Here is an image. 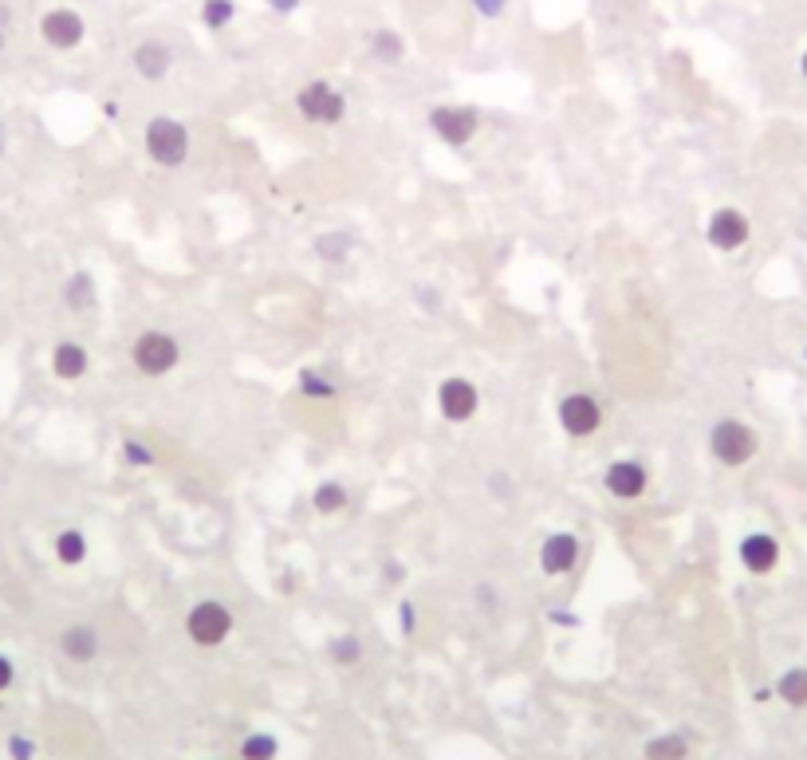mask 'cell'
Instances as JSON below:
<instances>
[{
	"label": "cell",
	"instance_id": "6da1fadb",
	"mask_svg": "<svg viewBox=\"0 0 807 760\" xmlns=\"http://www.w3.org/2000/svg\"><path fill=\"white\" fill-rule=\"evenodd\" d=\"M756 449H760V438H756V430L741 422V418H721V422H713V430H709V453L721 461V465H729V469H741L748 465L752 457H756Z\"/></svg>",
	"mask_w": 807,
	"mask_h": 760
},
{
	"label": "cell",
	"instance_id": "7a4b0ae2",
	"mask_svg": "<svg viewBox=\"0 0 807 760\" xmlns=\"http://www.w3.org/2000/svg\"><path fill=\"white\" fill-rule=\"evenodd\" d=\"M186 634L193 646L213 650V646H221V642L233 634V611H229L225 603H217V599H201V603L189 607Z\"/></svg>",
	"mask_w": 807,
	"mask_h": 760
},
{
	"label": "cell",
	"instance_id": "3957f363",
	"mask_svg": "<svg viewBox=\"0 0 807 760\" xmlns=\"http://www.w3.org/2000/svg\"><path fill=\"white\" fill-rule=\"evenodd\" d=\"M130 359H134V367H138L142 375L162 379V375H170V371L178 367L182 347H178V339L166 335V331H142V335L134 339V347H130Z\"/></svg>",
	"mask_w": 807,
	"mask_h": 760
},
{
	"label": "cell",
	"instance_id": "277c9868",
	"mask_svg": "<svg viewBox=\"0 0 807 760\" xmlns=\"http://www.w3.org/2000/svg\"><path fill=\"white\" fill-rule=\"evenodd\" d=\"M142 138H146V154L166 170H178L189 158V130L178 119H150Z\"/></svg>",
	"mask_w": 807,
	"mask_h": 760
},
{
	"label": "cell",
	"instance_id": "5b68a950",
	"mask_svg": "<svg viewBox=\"0 0 807 760\" xmlns=\"http://www.w3.org/2000/svg\"><path fill=\"white\" fill-rule=\"evenodd\" d=\"M296 107L308 123H323V127H335L347 111V99L327 83V79H311L308 87H300L296 95Z\"/></svg>",
	"mask_w": 807,
	"mask_h": 760
},
{
	"label": "cell",
	"instance_id": "8992f818",
	"mask_svg": "<svg viewBox=\"0 0 807 760\" xmlns=\"http://www.w3.org/2000/svg\"><path fill=\"white\" fill-rule=\"evenodd\" d=\"M705 237H709V245H713L717 253H737V249H745L748 245L752 225H748V217L741 213V209L725 205V209H717V213L709 217Z\"/></svg>",
	"mask_w": 807,
	"mask_h": 760
},
{
	"label": "cell",
	"instance_id": "52a82bcc",
	"mask_svg": "<svg viewBox=\"0 0 807 760\" xmlns=\"http://www.w3.org/2000/svg\"><path fill=\"white\" fill-rule=\"evenodd\" d=\"M40 36H44L48 48L71 52V48L83 44L87 24H83V16H79L75 8H52V12H44V20H40Z\"/></svg>",
	"mask_w": 807,
	"mask_h": 760
},
{
	"label": "cell",
	"instance_id": "ba28073f",
	"mask_svg": "<svg viewBox=\"0 0 807 760\" xmlns=\"http://www.w3.org/2000/svg\"><path fill=\"white\" fill-rule=\"evenodd\" d=\"M559 426H563L571 438H591V434L603 426V410H599V402H595L591 394L575 390V394H567V398L559 402Z\"/></svg>",
	"mask_w": 807,
	"mask_h": 760
},
{
	"label": "cell",
	"instance_id": "9c48e42d",
	"mask_svg": "<svg viewBox=\"0 0 807 760\" xmlns=\"http://www.w3.org/2000/svg\"><path fill=\"white\" fill-rule=\"evenodd\" d=\"M430 127L445 146H465L477 127H481V115L473 107H434L430 111Z\"/></svg>",
	"mask_w": 807,
	"mask_h": 760
},
{
	"label": "cell",
	"instance_id": "30bf717a",
	"mask_svg": "<svg viewBox=\"0 0 807 760\" xmlns=\"http://www.w3.org/2000/svg\"><path fill=\"white\" fill-rule=\"evenodd\" d=\"M437 410L445 422H469L477 414V386L469 379H445L437 386Z\"/></svg>",
	"mask_w": 807,
	"mask_h": 760
},
{
	"label": "cell",
	"instance_id": "8fae6325",
	"mask_svg": "<svg viewBox=\"0 0 807 760\" xmlns=\"http://www.w3.org/2000/svg\"><path fill=\"white\" fill-rule=\"evenodd\" d=\"M603 485H607L611 497H619V501H634V497L646 493L650 477H646V469H642L638 461H615V465H607Z\"/></svg>",
	"mask_w": 807,
	"mask_h": 760
},
{
	"label": "cell",
	"instance_id": "7c38bea8",
	"mask_svg": "<svg viewBox=\"0 0 807 760\" xmlns=\"http://www.w3.org/2000/svg\"><path fill=\"white\" fill-rule=\"evenodd\" d=\"M741 564H745L752 575H768L776 571L780 564V540L772 532H752L741 540Z\"/></svg>",
	"mask_w": 807,
	"mask_h": 760
},
{
	"label": "cell",
	"instance_id": "4fadbf2b",
	"mask_svg": "<svg viewBox=\"0 0 807 760\" xmlns=\"http://www.w3.org/2000/svg\"><path fill=\"white\" fill-rule=\"evenodd\" d=\"M60 654L75 666H87L99 658V631L87 623H71L60 631Z\"/></svg>",
	"mask_w": 807,
	"mask_h": 760
},
{
	"label": "cell",
	"instance_id": "5bb4252c",
	"mask_svg": "<svg viewBox=\"0 0 807 760\" xmlns=\"http://www.w3.org/2000/svg\"><path fill=\"white\" fill-rule=\"evenodd\" d=\"M575 560H579V540L571 532L548 536L544 548H540V568L548 571V575H567V571L575 568Z\"/></svg>",
	"mask_w": 807,
	"mask_h": 760
},
{
	"label": "cell",
	"instance_id": "9a60e30c",
	"mask_svg": "<svg viewBox=\"0 0 807 760\" xmlns=\"http://www.w3.org/2000/svg\"><path fill=\"white\" fill-rule=\"evenodd\" d=\"M170 67H174V52H170V44H162V40H142V44L134 48V71H138L142 79L158 83V79L170 75Z\"/></svg>",
	"mask_w": 807,
	"mask_h": 760
},
{
	"label": "cell",
	"instance_id": "2e32d148",
	"mask_svg": "<svg viewBox=\"0 0 807 760\" xmlns=\"http://www.w3.org/2000/svg\"><path fill=\"white\" fill-rule=\"evenodd\" d=\"M87 367H91V355H87L83 343H60V347L52 351V371H56V379H63V382L83 379Z\"/></svg>",
	"mask_w": 807,
	"mask_h": 760
},
{
	"label": "cell",
	"instance_id": "e0dca14e",
	"mask_svg": "<svg viewBox=\"0 0 807 760\" xmlns=\"http://www.w3.org/2000/svg\"><path fill=\"white\" fill-rule=\"evenodd\" d=\"M776 697L784 701V705H792V709H807V666H792V670H784L780 678H776Z\"/></svg>",
	"mask_w": 807,
	"mask_h": 760
},
{
	"label": "cell",
	"instance_id": "ac0fdd59",
	"mask_svg": "<svg viewBox=\"0 0 807 760\" xmlns=\"http://www.w3.org/2000/svg\"><path fill=\"white\" fill-rule=\"evenodd\" d=\"M642 757L646 760H689V737H685V733H662V737L646 741Z\"/></svg>",
	"mask_w": 807,
	"mask_h": 760
},
{
	"label": "cell",
	"instance_id": "d6986e66",
	"mask_svg": "<svg viewBox=\"0 0 807 760\" xmlns=\"http://www.w3.org/2000/svg\"><path fill=\"white\" fill-rule=\"evenodd\" d=\"M56 560L67 564V568H75V564L87 560V536L79 528H63L60 536H56Z\"/></svg>",
	"mask_w": 807,
	"mask_h": 760
},
{
	"label": "cell",
	"instance_id": "ffe728a7",
	"mask_svg": "<svg viewBox=\"0 0 807 760\" xmlns=\"http://www.w3.org/2000/svg\"><path fill=\"white\" fill-rule=\"evenodd\" d=\"M371 56L378 64H398L406 56V44H402V36L394 28H378L371 36Z\"/></svg>",
	"mask_w": 807,
	"mask_h": 760
},
{
	"label": "cell",
	"instance_id": "44dd1931",
	"mask_svg": "<svg viewBox=\"0 0 807 760\" xmlns=\"http://www.w3.org/2000/svg\"><path fill=\"white\" fill-rule=\"evenodd\" d=\"M63 296H67V308H75V312H87V308L95 304V280H91V272H75V276L67 280Z\"/></svg>",
	"mask_w": 807,
	"mask_h": 760
},
{
	"label": "cell",
	"instance_id": "7402d4cb",
	"mask_svg": "<svg viewBox=\"0 0 807 760\" xmlns=\"http://www.w3.org/2000/svg\"><path fill=\"white\" fill-rule=\"evenodd\" d=\"M276 757H280V741L272 733H264V729H256V733H249L241 741V760H276Z\"/></svg>",
	"mask_w": 807,
	"mask_h": 760
},
{
	"label": "cell",
	"instance_id": "603a6c76",
	"mask_svg": "<svg viewBox=\"0 0 807 760\" xmlns=\"http://www.w3.org/2000/svg\"><path fill=\"white\" fill-rule=\"evenodd\" d=\"M311 505H315V512H323V516H335V512L347 508V489H343L339 481H323V485L315 489Z\"/></svg>",
	"mask_w": 807,
	"mask_h": 760
},
{
	"label": "cell",
	"instance_id": "cb8c5ba5",
	"mask_svg": "<svg viewBox=\"0 0 807 760\" xmlns=\"http://www.w3.org/2000/svg\"><path fill=\"white\" fill-rule=\"evenodd\" d=\"M327 654H331V662H339V666H355V662L363 658V646H359L355 634H339V638H331Z\"/></svg>",
	"mask_w": 807,
	"mask_h": 760
},
{
	"label": "cell",
	"instance_id": "d4e9b609",
	"mask_svg": "<svg viewBox=\"0 0 807 760\" xmlns=\"http://www.w3.org/2000/svg\"><path fill=\"white\" fill-rule=\"evenodd\" d=\"M233 16H237V4H233V0H205V4H201V20H205L209 28H229Z\"/></svg>",
	"mask_w": 807,
	"mask_h": 760
},
{
	"label": "cell",
	"instance_id": "484cf974",
	"mask_svg": "<svg viewBox=\"0 0 807 760\" xmlns=\"http://www.w3.org/2000/svg\"><path fill=\"white\" fill-rule=\"evenodd\" d=\"M300 390L308 394V398H331L335 394V386L323 379V375H311V371H304L300 375Z\"/></svg>",
	"mask_w": 807,
	"mask_h": 760
},
{
	"label": "cell",
	"instance_id": "4316f807",
	"mask_svg": "<svg viewBox=\"0 0 807 760\" xmlns=\"http://www.w3.org/2000/svg\"><path fill=\"white\" fill-rule=\"evenodd\" d=\"M8 757H12V760H32V757H36V745H32L24 733H12V737H8Z\"/></svg>",
	"mask_w": 807,
	"mask_h": 760
},
{
	"label": "cell",
	"instance_id": "83f0119b",
	"mask_svg": "<svg viewBox=\"0 0 807 760\" xmlns=\"http://www.w3.org/2000/svg\"><path fill=\"white\" fill-rule=\"evenodd\" d=\"M123 453H126V461H130V465H154V453H150L142 442H126Z\"/></svg>",
	"mask_w": 807,
	"mask_h": 760
},
{
	"label": "cell",
	"instance_id": "f1b7e54d",
	"mask_svg": "<svg viewBox=\"0 0 807 760\" xmlns=\"http://www.w3.org/2000/svg\"><path fill=\"white\" fill-rule=\"evenodd\" d=\"M473 8L485 16V20H497L504 16V8H508V0H473Z\"/></svg>",
	"mask_w": 807,
	"mask_h": 760
},
{
	"label": "cell",
	"instance_id": "f546056e",
	"mask_svg": "<svg viewBox=\"0 0 807 760\" xmlns=\"http://www.w3.org/2000/svg\"><path fill=\"white\" fill-rule=\"evenodd\" d=\"M12 682H16V666H12V658H8V654H0V694H4Z\"/></svg>",
	"mask_w": 807,
	"mask_h": 760
},
{
	"label": "cell",
	"instance_id": "4dcf8cb0",
	"mask_svg": "<svg viewBox=\"0 0 807 760\" xmlns=\"http://www.w3.org/2000/svg\"><path fill=\"white\" fill-rule=\"evenodd\" d=\"M398 611H402V615H398V623H402V634H414V623H418V615H414V603H402Z\"/></svg>",
	"mask_w": 807,
	"mask_h": 760
},
{
	"label": "cell",
	"instance_id": "1f68e13d",
	"mask_svg": "<svg viewBox=\"0 0 807 760\" xmlns=\"http://www.w3.org/2000/svg\"><path fill=\"white\" fill-rule=\"evenodd\" d=\"M268 8H276V12H296L300 0H268Z\"/></svg>",
	"mask_w": 807,
	"mask_h": 760
},
{
	"label": "cell",
	"instance_id": "d6a6232c",
	"mask_svg": "<svg viewBox=\"0 0 807 760\" xmlns=\"http://www.w3.org/2000/svg\"><path fill=\"white\" fill-rule=\"evenodd\" d=\"M8 24H12V8H8V4H4V0H0V32H4V28H8Z\"/></svg>",
	"mask_w": 807,
	"mask_h": 760
},
{
	"label": "cell",
	"instance_id": "836d02e7",
	"mask_svg": "<svg viewBox=\"0 0 807 760\" xmlns=\"http://www.w3.org/2000/svg\"><path fill=\"white\" fill-rule=\"evenodd\" d=\"M800 71H804V79H807V52L800 56Z\"/></svg>",
	"mask_w": 807,
	"mask_h": 760
},
{
	"label": "cell",
	"instance_id": "e575fe53",
	"mask_svg": "<svg viewBox=\"0 0 807 760\" xmlns=\"http://www.w3.org/2000/svg\"><path fill=\"white\" fill-rule=\"evenodd\" d=\"M0 150H4V127H0Z\"/></svg>",
	"mask_w": 807,
	"mask_h": 760
},
{
	"label": "cell",
	"instance_id": "d590c367",
	"mask_svg": "<svg viewBox=\"0 0 807 760\" xmlns=\"http://www.w3.org/2000/svg\"><path fill=\"white\" fill-rule=\"evenodd\" d=\"M804 359H807V347H804Z\"/></svg>",
	"mask_w": 807,
	"mask_h": 760
}]
</instances>
